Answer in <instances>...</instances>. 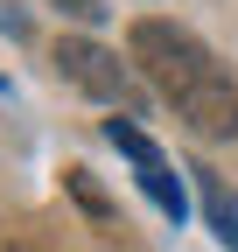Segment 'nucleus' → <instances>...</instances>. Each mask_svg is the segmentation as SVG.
Listing matches in <instances>:
<instances>
[{
	"instance_id": "obj_1",
	"label": "nucleus",
	"mask_w": 238,
	"mask_h": 252,
	"mask_svg": "<svg viewBox=\"0 0 238 252\" xmlns=\"http://www.w3.org/2000/svg\"><path fill=\"white\" fill-rule=\"evenodd\" d=\"M133 63L154 77V91L175 105V119H189V133H203V140L238 133V77L189 35V28L133 21Z\"/></svg>"
},
{
	"instance_id": "obj_6",
	"label": "nucleus",
	"mask_w": 238,
	"mask_h": 252,
	"mask_svg": "<svg viewBox=\"0 0 238 252\" xmlns=\"http://www.w3.org/2000/svg\"><path fill=\"white\" fill-rule=\"evenodd\" d=\"M56 7L77 14V21H98V14H105V0H56Z\"/></svg>"
},
{
	"instance_id": "obj_4",
	"label": "nucleus",
	"mask_w": 238,
	"mask_h": 252,
	"mask_svg": "<svg viewBox=\"0 0 238 252\" xmlns=\"http://www.w3.org/2000/svg\"><path fill=\"white\" fill-rule=\"evenodd\" d=\"M189 175H196V189H203V217H210V231L238 252V196L224 189V175H217V168H189Z\"/></svg>"
},
{
	"instance_id": "obj_2",
	"label": "nucleus",
	"mask_w": 238,
	"mask_h": 252,
	"mask_svg": "<svg viewBox=\"0 0 238 252\" xmlns=\"http://www.w3.org/2000/svg\"><path fill=\"white\" fill-rule=\"evenodd\" d=\"M56 70H63L77 91H91V98H105V105H140V91H133V77H126V63H119L112 49H98V42H84V35H70V42H56Z\"/></svg>"
},
{
	"instance_id": "obj_5",
	"label": "nucleus",
	"mask_w": 238,
	"mask_h": 252,
	"mask_svg": "<svg viewBox=\"0 0 238 252\" xmlns=\"http://www.w3.org/2000/svg\"><path fill=\"white\" fill-rule=\"evenodd\" d=\"M63 182H70V196H77L84 210H91V217H105V196H98V189H91V175H84V168H70Z\"/></svg>"
},
{
	"instance_id": "obj_3",
	"label": "nucleus",
	"mask_w": 238,
	"mask_h": 252,
	"mask_svg": "<svg viewBox=\"0 0 238 252\" xmlns=\"http://www.w3.org/2000/svg\"><path fill=\"white\" fill-rule=\"evenodd\" d=\"M105 140H112V147L133 161V175H140V189H147V203H154L161 217H182V175L168 168V154L147 140L133 119H105Z\"/></svg>"
}]
</instances>
